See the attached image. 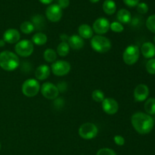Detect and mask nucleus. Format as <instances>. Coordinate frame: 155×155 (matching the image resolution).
Wrapping results in <instances>:
<instances>
[{"mask_svg": "<svg viewBox=\"0 0 155 155\" xmlns=\"http://www.w3.org/2000/svg\"><path fill=\"white\" fill-rule=\"evenodd\" d=\"M91 46L94 51L104 54L110 51L112 44L108 38L101 35H96L91 39Z\"/></svg>", "mask_w": 155, "mask_h": 155, "instance_id": "7ed1b4c3", "label": "nucleus"}, {"mask_svg": "<svg viewBox=\"0 0 155 155\" xmlns=\"http://www.w3.org/2000/svg\"><path fill=\"white\" fill-rule=\"evenodd\" d=\"M41 3L44 5H49L53 2V0H39Z\"/></svg>", "mask_w": 155, "mask_h": 155, "instance_id": "58836bf2", "label": "nucleus"}, {"mask_svg": "<svg viewBox=\"0 0 155 155\" xmlns=\"http://www.w3.org/2000/svg\"><path fill=\"white\" fill-rule=\"evenodd\" d=\"M103 11L108 15H112L116 12L117 5L114 0H105L103 3Z\"/></svg>", "mask_w": 155, "mask_h": 155, "instance_id": "aec40b11", "label": "nucleus"}, {"mask_svg": "<svg viewBox=\"0 0 155 155\" xmlns=\"http://www.w3.org/2000/svg\"><path fill=\"white\" fill-rule=\"evenodd\" d=\"M70 48L69 45L67 42H61L59 43V45L57 47V54L61 57H65L68 55L70 52Z\"/></svg>", "mask_w": 155, "mask_h": 155, "instance_id": "5701e85b", "label": "nucleus"}, {"mask_svg": "<svg viewBox=\"0 0 155 155\" xmlns=\"http://www.w3.org/2000/svg\"><path fill=\"white\" fill-rule=\"evenodd\" d=\"M71 69V64L64 60L55 61L51 65V72L58 77H64V76L67 75L69 74Z\"/></svg>", "mask_w": 155, "mask_h": 155, "instance_id": "6e6552de", "label": "nucleus"}, {"mask_svg": "<svg viewBox=\"0 0 155 155\" xmlns=\"http://www.w3.org/2000/svg\"><path fill=\"white\" fill-rule=\"evenodd\" d=\"M102 109L107 114L114 115L117 113L119 104L117 101L112 98H105L101 102Z\"/></svg>", "mask_w": 155, "mask_h": 155, "instance_id": "f8f14e48", "label": "nucleus"}, {"mask_svg": "<svg viewBox=\"0 0 155 155\" xmlns=\"http://www.w3.org/2000/svg\"><path fill=\"white\" fill-rule=\"evenodd\" d=\"M62 9L58 4L50 5L45 10V16L51 22H58L62 18Z\"/></svg>", "mask_w": 155, "mask_h": 155, "instance_id": "9d476101", "label": "nucleus"}, {"mask_svg": "<svg viewBox=\"0 0 155 155\" xmlns=\"http://www.w3.org/2000/svg\"><path fill=\"white\" fill-rule=\"evenodd\" d=\"M154 43H155V36H154Z\"/></svg>", "mask_w": 155, "mask_h": 155, "instance_id": "79ce46f5", "label": "nucleus"}, {"mask_svg": "<svg viewBox=\"0 0 155 155\" xmlns=\"http://www.w3.org/2000/svg\"><path fill=\"white\" fill-rule=\"evenodd\" d=\"M58 5L61 7V8H66L69 6L70 0H58Z\"/></svg>", "mask_w": 155, "mask_h": 155, "instance_id": "c9c22d12", "label": "nucleus"}, {"mask_svg": "<svg viewBox=\"0 0 155 155\" xmlns=\"http://www.w3.org/2000/svg\"><path fill=\"white\" fill-rule=\"evenodd\" d=\"M92 99L94 100L96 102H102L104 101V94L100 89H95L92 92Z\"/></svg>", "mask_w": 155, "mask_h": 155, "instance_id": "bb28decb", "label": "nucleus"}, {"mask_svg": "<svg viewBox=\"0 0 155 155\" xmlns=\"http://www.w3.org/2000/svg\"><path fill=\"white\" fill-rule=\"evenodd\" d=\"M31 22L34 26L35 29H36L37 30H43L44 27H45V20H44L43 17L41 15H36V16L33 17Z\"/></svg>", "mask_w": 155, "mask_h": 155, "instance_id": "b1692460", "label": "nucleus"}, {"mask_svg": "<svg viewBox=\"0 0 155 155\" xmlns=\"http://www.w3.org/2000/svg\"><path fill=\"white\" fill-rule=\"evenodd\" d=\"M47 40H48V37L46 35L42 32H39L33 35L31 42L36 45H43L46 43Z\"/></svg>", "mask_w": 155, "mask_h": 155, "instance_id": "412c9836", "label": "nucleus"}, {"mask_svg": "<svg viewBox=\"0 0 155 155\" xmlns=\"http://www.w3.org/2000/svg\"><path fill=\"white\" fill-rule=\"evenodd\" d=\"M117 18L118 20V22L121 23V24H127L131 22L132 15L131 13L128 10L125 8H122L118 11Z\"/></svg>", "mask_w": 155, "mask_h": 155, "instance_id": "6ab92c4d", "label": "nucleus"}, {"mask_svg": "<svg viewBox=\"0 0 155 155\" xmlns=\"http://www.w3.org/2000/svg\"><path fill=\"white\" fill-rule=\"evenodd\" d=\"M57 87L58 89L59 92H64L67 90V89H68V85H67V83H65V82H60V83L58 84Z\"/></svg>", "mask_w": 155, "mask_h": 155, "instance_id": "f704fd0d", "label": "nucleus"}, {"mask_svg": "<svg viewBox=\"0 0 155 155\" xmlns=\"http://www.w3.org/2000/svg\"><path fill=\"white\" fill-rule=\"evenodd\" d=\"M110 22L105 18H98L95 20L92 25V30L97 35L105 34L110 29Z\"/></svg>", "mask_w": 155, "mask_h": 155, "instance_id": "9b49d317", "label": "nucleus"}, {"mask_svg": "<svg viewBox=\"0 0 155 155\" xmlns=\"http://www.w3.org/2000/svg\"><path fill=\"white\" fill-rule=\"evenodd\" d=\"M0 149H1V143H0Z\"/></svg>", "mask_w": 155, "mask_h": 155, "instance_id": "37998d69", "label": "nucleus"}, {"mask_svg": "<svg viewBox=\"0 0 155 155\" xmlns=\"http://www.w3.org/2000/svg\"><path fill=\"white\" fill-rule=\"evenodd\" d=\"M140 56V50L137 45H130L123 53V60L127 65H133L138 61Z\"/></svg>", "mask_w": 155, "mask_h": 155, "instance_id": "423d86ee", "label": "nucleus"}, {"mask_svg": "<svg viewBox=\"0 0 155 155\" xmlns=\"http://www.w3.org/2000/svg\"><path fill=\"white\" fill-rule=\"evenodd\" d=\"M110 29L114 33H122L124 30V27L121 23L114 21L110 24Z\"/></svg>", "mask_w": 155, "mask_h": 155, "instance_id": "cd10ccee", "label": "nucleus"}, {"mask_svg": "<svg viewBox=\"0 0 155 155\" xmlns=\"http://www.w3.org/2000/svg\"><path fill=\"white\" fill-rule=\"evenodd\" d=\"M40 84L36 79H28L22 84L21 91L25 96L33 98L36 96L40 91Z\"/></svg>", "mask_w": 155, "mask_h": 155, "instance_id": "20e7f679", "label": "nucleus"}, {"mask_svg": "<svg viewBox=\"0 0 155 155\" xmlns=\"http://www.w3.org/2000/svg\"><path fill=\"white\" fill-rule=\"evenodd\" d=\"M149 95V89L145 84H139L134 90V98L136 101H144Z\"/></svg>", "mask_w": 155, "mask_h": 155, "instance_id": "4468645a", "label": "nucleus"}, {"mask_svg": "<svg viewBox=\"0 0 155 155\" xmlns=\"http://www.w3.org/2000/svg\"><path fill=\"white\" fill-rule=\"evenodd\" d=\"M96 155H117L114 150L110 149L108 148H101L98 151Z\"/></svg>", "mask_w": 155, "mask_h": 155, "instance_id": "2f4dec72", "label": "nucleus"}, {"mask_svg": "<svg viewBox=\"0 0 155 155\" xmlns=\"http://www.w3.org/2000/svg\"><path fill=\"white\" fill-rule=\"evenodd\" d=\"M15 54L23 58H27L33 54L34 45L31 41L28 39H22L17 42L15 46Z\"/></svg>", "mask_w": 155, "mask_h": 155, "instance_id": "39448f33", "label": "nucleus"}, {"mask_svg": "<svg viewBox=\"0 0 155 155\" xmlns=\"http://www.w3.org/2000/svg\"><path fill=\"white\" fill-rule=\"evenodd\" d=\"M146 71L148 74H155V59L151 58L146 64Z\"/></svg>", "mask_w": 155, "mask_h": 155, "instance_id": "c756f323", "label": "nucleus"}, {"mask_svg": "<svg viewBox=\"0 0 155 155\" xmlns=\"http://www.w3.org/2000/svg\"><path fill=\"white\" fill-rule=\"evenodd\" d=\"M68 43L70 48L74 50H80L84 46V40L79 35L74 34L69 36L68 40Z\"/></svg>", "mask_w": 155, "mask_h": 155, "instance_id": "dca6fc26", "label": "nucleus"}, {"mask_svg": "<svg viewBox=\"0 0 155 155\" xmlns=\"http://www.w3.org/2000/svg\"><path fill=\"white\" fill-rule=\"evenodd\" d=\"M6 42L3 39H0V47H4Z\"/></svg>", "mask_w": 155, "mask_h": 155, "instance_id": "ea45409f", "label": "nucleus"}, {"mask_svg": "<svg viewBox=\"0 0 155 155\" xmlns=\"http://www.w3.org/2000/svg\"><path fill=\"white\" fill-rule=\"evenodd\" d=\"M40 91L42 96L49 100L56 99L59 95V91L57 86L50 82L44 83L41 86Z\"/></svg>", "mask_w": 155, "mask_h": 155, "instance_id": "1a4fd4ad", "label": "nucleus"}, {"mask_svg": "<svg viewBox=\"0 0 155 155\" xmlns=\"http://www.w3.org/2000/svg\"><path fill=\"white\" fill-rule=\"evenodd\" d=\"M57 52L52 48H47L43 53V58L45 61L53 63L57 60Z\"/></svg>", "mask_w": 155, "mask_h": 155, "instance_id": "4be33fe9", "label": "nucleus"}, {"mask_svg": "<svg viewBox=\"0 0 155 155\" xmlns=\"http://www.w3.org/2000/svg\"><path fill=\"white\" fill-rule=\"evenodd\" d=\"M20 65V60L15 53L10 51L0 52V68L6 71H13Z\"/></svg>", "mask_w": 155, "mask_h": 155, "instance_id": "f03ea898", "label": "nucleus"}, {"mask_svg": "<svg viewBox=\"0 0 155 155\" xmlns=\"http://www.w3.org/2000/svg\"><path fill=\"white\" fill-rule=\"evenodd\" d=\"M68 38H69V36H68L67 34H61L60 36V39H61V40L62 41V42H68Z\"/></svg>", "mask_w": 155, "mask_h": 155, "instance_id": "4c0bfd02", "label": "nucleus"}, {"mask_svg": "<svg viewBox=\"0 0 155 155\" xmlns=\"http://www.w3.org/2000/svg\"><path fill=\"white\" fill-rule=\"evenodd\" d=\"M21 39V34L16 29L10 28L5 30L3 34V40L8 44H16Z\"/></svg>", "mask_w": 155, "mask_h": 155, "instance_id": "ddd939ff", "label": "nucleus"}, {"mask_svg": "<svg viewBox=\"0 0 155 155\" xmlns=\"http://www.w3.org/2000/svg\"><path fill=\"white\" fill-rule=\"evenodd\" d=\"M98 129L96 125L92 123H85L79 128V135L86 140H90L95 138L98 135Z\"/></svg>", "mask_w": 155, "mask_h": 155, "instance_id": "0eeeda50", "label": "nucleus"}, {"mask_svg": "<svg viewBox=\"0 0 155 155\" xmlns=\"http://www.w3.org/2000/svg\"><path fill=\"white\" fill-rule=\"evenodd\" d=\"M141 52L145 58H152L155 55V45L151 42H146L142 44Z\"/></svg>", "mask_w": 155, "mask_h": 155, "instance_id": "f3484780", "label": "nucleus"}, {"mask_svg": "<svg viewBox=\"0 0 155 155\" xmlns=\"http://www.w3.org/2000/svg\"><path fill=\"white\" fill-rule=\"evenodd\" d=\"M131 124L138 133L145 135L153 130L154 121L151 115L143 112H136L132 116Z\"/></svg>", "mask_w": 155, "mask_h": 155, "instance_id": "f257e3e1", "label": "nucleus"}, {"mask_svg": "<svg viewBox=\"0 0 155 155\" xmlns=\"http://www.w3.org/2000/svg\"><path fill=\"white\" fill-rule=\"evenodd\" d=\"M145 110L149 115L155 114V98H148L145 103Z\"/></svg>", "mask_w": 155, "mask_h": 155, "instance_id": "393cba45", "label": "nucleus"}, {"mask_svg": "<svg viewBox=\"0 0 155 155\" xmlns=\"http://www.w3.org/2000/svg\"><path fill=\"white\" fill-rule=\"evenodd\" d=\"M51 68L46 64L39 65L35 71V77L37 80H45L49 77Z\"/></svg>", "mask_w": 155, "mask_h": 155, "instance_id": "2eb2a0df", "label": "nucleus"}, {"mask_svg": "<svg viewBox=\"0 0 155 155\" xmlns=\"http://www.w3.org/2000/svg\"><path fill=\"white\" fill-rule=\"evenodd\" d=\"M92 3H97L100 1V0H89Z\"/></svg>", "mask_w": 155, "mask_h": 155, "instance_id": "a19ab883", "label": "nucleus"}, {"mask_svg": "<svg viewBox=\"0 0 155 155\" xmlns=\"http://www.w3.org/2000/svg\"><path fill=\"white\" fill-rule=\"evenodd\" d=\"M146 27L150 31L155 33V15L148 17L146 21Z\"/></svg>", "mask_w": 155, "mask_h": 155, "instance_id": "c85d7f7f", "label": "nucleus"}, {"mask_svg": "<svg viewBox=\"0 0 155 155\" xmlns=\"http://www.w3.org/2000/svg\"><path fill=\"white\" fill-rule=\"evenodd\" d=\"M114 141L115 144L118 146H123L125 144V139L122 136H120V135L115 136L114 137Z\"/></svg>", "mask_w": 155, "mask_h": 155, "instance_id": "473e14b6", "label": "nucleus"}, {"mask_svg": "<svg viewBox=\"0 0 155 155\" xmlns=\"http://www.w3.org/2000/svg\"><path fill=\"white\" fill-rule=\"evenodd\" d=\"M124 4L129 7H135L139 3V0H123Z\"/></svg>", "mask_w": 155, "mask_h": 155, "instance_id": "72a5a7b5", "label": "nucleus"}, {"mask_svg": "<svg viewBox=\"0 0 155 155\" xmlns=\"http://www.w3.org/2000/svg\"><path fill=\"white\" fill-rule=\"evenodd\" d=\"M21 31L24 34H30L35 30V27L31 21H24L20 26Z\"/></svg>", "mask_w": 155, "mask_h": 155, "instance_id": "a878e982", "label": "nucleus"}, {"mask_svg": "<svg viewBox=\"0 0 155 155\" xmlns=\"http://www.w3.org/2000/svg\"><path fill=\"white\" fill-rule=\"evenodd\" d=\"M79 36L83 39H92L94 36V31L92 27L86 24H81L78 28Z\"/></svg>", "mask_w": 155, "mask_h": 155, "instance_id": "a211bd4d", "label": "nucleus"}, {"mask_svg": "<svg viewBox=\"0 0 155 155\" xmlns=\"http://www.w3.org/2000/svg\"><path fill=\"white\" fill-rule=\"evenodd\" d=\"M136 6H137V8H136L137 9V12L139 14L144 15V14H146L148 12V6L146 3L139 2Z\"/></svg>", "mask_w": 155, "mask_h": 155, "instance_id": "7c9ffc66", "label": "nucleus"}, {"mask_svg": "<svg viewBox=\"0 0 155 155\" xmlns=\"http://www.w3.org/2000/svg\"><path fill=\"white\" fill-rule=\"evenodd\" d=\"M54 104L57 108H61V107H62V106H63L64 101L62 100V98H57V99L54 101Z\"/></svg>", "mask_w": 155, "mask_h": 155, "instance_id": "e433bc0d", "label": "nucleus"}]
</instances>
